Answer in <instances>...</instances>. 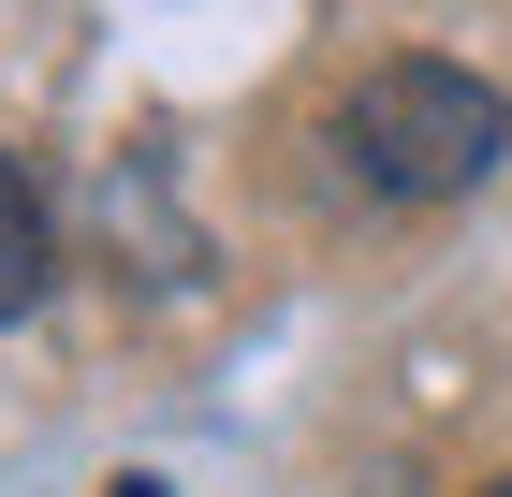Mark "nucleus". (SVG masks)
<instances>
[{"label":"nucleus","instance_id":"3","mask_svg":"<svg viewBox=\"0 0 512 497\" xmlns=\"http://www.w3.org/2000/svg\"><path fill=\"white\" fill-rule=\"evenodd\" d=\"M103 497H161V483H103Z\"/></svg>","mask_w":512,"mask_h":497},{"label":"nucleus","instance_id":"1","mask_svg":"<svg viewBox=\"0 0 512 497\" xmlns=\"http://www.w3.org/2000/svg\"><path fill=\"white\" fill-rule=\"evenodd\" d=\"M337 147H352L366 191L439 205V191H483V176L512 161V103L483 74H454V59H381V74L337 103Z\"/></svg>","mask_w":512,"mask_h":497},{"label":"nucleus","instance_id":"2","mask_svg":"<svg viewBox=\"0 0 512 497\" xmlns=\"http://www.w3.org/2000/svg\"><path fill=\"white\" fill-rule=\"evenodd\" d=\"M44 278H59V234H44V191L15 176V147H0V322L44 307Z\"/></svg>","mask_w":512,"mask_h":497},{"label":"nucleus","instance_id":"4","mask_svg":"<svg viewBox=\"0 0 512 497\" xmlns=\"http://www.w3.org/2000/svg\"><path fill=\"white\" fill-rule=\"evenodd\" d=\"M483 497H512V468H498V483H483Z\"/></svg>","mask_w":512,"mask_h":497}]
</instances>
